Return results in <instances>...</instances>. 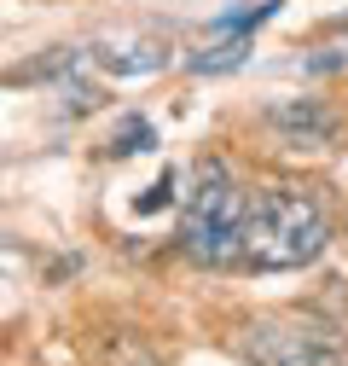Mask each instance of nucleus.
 I'll return each instance as SVG.
<instances>
[{"label": "nucleus", "instance_id": "f257e3e1", "mask_svg": "<svg viewBox=\"0 0 348 366\" xmlns=\"http://www.w3.org/2000/svg\"><path fill=\"white\" fill-rule=\"evenodd\" d=\"M331 244V209L302 192V187H261L244 198L238 221V262L261 273H285V267H308Z\"/></svg>", "mask_w": 348, "mask_h": 366}, {"label": "nucleus", "instance_id": "f03ea898", "mask_svg": "<svg viewBox=\"0 0 348 366\" xmlns=\"http://www.w3.org/2000/svg\"><path fill=\"white\" fill-rule=\"evenodd\" d=\"M238 221H244V192L221 157H198L192 192L180 204V250L198 267H232L238 262Z\"/></svg>", "mask_w": 348, "mask_h": 366}, {"label": "nucleus", "instance_id": "7ed1b4c3", "mask_svg": "<svg viewBox=\"0 0 348 366\" xmlns=\"http://www.w3.org/2000/svg\"><path fill=\"white\" fill-rule=\"evenodd\" d=\"M238 355L250 366H331L342 337L314 314H261L238 332Z\"/></svg>", "mask_w": 348, "mask_h": 366}, {"label": "nucleus", "instance_id": "20e7f679", "mask_svg": "<svg viewBox=\"0 0 348 366\" xmlns=\"http://www.w3.org/2000/svg\"><path fill=\"white\" fill-rule=\"evenodd\" d=\"M267 122H273L279 134H290V140H331V134H337L331 111H319L314 99H285V105L267 111Z\"/></svg>", "mask_w": 348, "mask_h": 366}, {"label": "nucleus", "instance_id": "39448f33", "mask_svg": "<svg viewBox=\"0 0 348 366\" xmlns=\"http://www.w3.org/2000/svg\"><path fill=\"white\" fill-rule=\"evenodd\" d=\"M99 64L105 70H116V76H151V70H163L168 64V41H134V47H105L99 53Z\"/></svg>", "mask_w": 348, "mask_h": 366}, {"label": "nucleus", "instance_id": "423d86ee", "mask_svg": "<svg viewBox=\"0 0 348 366\" xmlns=\"http://www.w3.org/2000/svg\"><path fill=\"white\" fill-rule=\"evenodd\" d=\"M244 53H250V35H215L203 53L186 59V70H192V76H221V70H238Z\"/></svg>", "mask_w": 348, "mask_h": 366}, {"label": "nucleus", "instance_id": "0eeeda50", "mask_svg": "<svg viewBox=\"0 0 348 366\" xmlns=\"http://www.w3.org/2000/svg\"><path fill=\"white\" fill-rule=\"evenodd\" d=\"M279 12V0H255V6H238V12H221L209 24V35H255L261 24H267Z\"/></svg>", "mask_w": 348, "mask_h": 366}, {"label": "nucleus", "instance_id": "6e6552de", "mask_svg": "<svg viewBox=\"0 0 348 366\" xmlns=\"http://www.w3.org/2000/svg\"><path fill=\"white\" fill-rule=\"evenodd\" d=\"M151 146H157V128H151L145 117H122L116 134H111V157H140V152H151Z\"/></svg>", "mask_w": 348, "mask_h": 366}, {"label": "nucleus", "instance_id": "1a4fd4ad", "mask_svg": "<svg viewBox=\"0 0 348 366\" xmlns=\"http://www.w3.org/2000/svg\"><path fill=\"white\" fill-rule=\"evenodd\" d=\"M168 198H174V174H168V169H163V174H157V180H151V187H145V192H140V198H134V209H140V215H151V209H163V204H168Z\"/></svg>", "mask_w": 348, "mask_h": 366}, {"label": "nucleus", "instance_id": "9d476101", "mask_svg": "<svg viewBox=\"0 0 348 366\" xmlns=\"http://www.w3.org/2000/svg\"><path fill=\"white\" fill-rule=\"evenodd\" d=\"M331 366H348V360H342V355H337V360H331Z\"/></svg>", "mask_w": 348, "mask_h": 366}]
</instances>
